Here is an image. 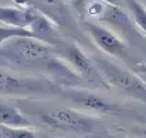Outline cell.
Returning <instances> with one entry per match:
<instances>
[{
	"label": "cell",
	"instance_id": "obj_3",
	"mask_svg": "<svg viewBox=\"0 0 146 138\" xmlns=\"http://www.w3.org/2000/svg\"><path fill=\"white\" fill-rule=\"evenodd\" d=\"M41 120L52 128L74 133H88L92 130V121L87 116L70 109H60L41 116Z\"/></svg>",
	"mask_w": 146,
	"mask_h": 138
},
{
	"label": "cell",
	"instance_id": "obj_12",
	"mask_svg": "<svg viewBox=\"0 0 146 138\" xmlns=\"http://www.w3.org/2000/svg\"><path fill=\"white\" fill-rule=\"evenodd\" d=\"M128 6L132 11L135 24L146 34V7L136 0H128Z\"/></svg>",
	"mask_w": 146,
	"mask_h": 138
},
{
	"label": "cell",
	"instance_id": "obj_4",
	"mask_svg": "<svg viewBox=\"0 0 146 138\" xmlns=\"http://www.w3.org/2000/svg\"><path fill=\"white\" fill-rule=\"evenodd\" d=\"M62 58L65 59L67 65H70V68H72L74 72L78 73L81 78L95 82L98 85H105V86L108 85L102 78V75L99 73L94 61L90 59L75 44L67 45L62 49Z\"/></svg>",
	"mask_w": 146,
	"mask_h": 138
},
{
	"label": "cell",
	"instance_id": "obj_16",
	"mask_svg": "<svg viewBox=\"0 0 146 138\" xmlns=\"http://www.w3.org/2000/svg\"><path fill=\"white\" fill-rule=\"evenodd\" d=\"M11 1L20 9H30L31 7V0H11Z\"/></svg>",
	"mask_w": 146,
	"mask_h": 138
},
{
	"label": "cell",
	"instance_id": "obj_9",
	"mask_svg": "<svg viewBox=\"0 0 146 138\" xmlns=\"http://www.w3.org/2000/svg\"><path fill=\"white\" fill-rule=\"evenodd\" d=\"M101 20H105V23H108L115 30V33H116V30L119 33H123V34H131L133 31V27L131 24L129 17L118 6L106 4V10H105L104 16L101 17Z\"/></svg>",
	"mask_w": 146,
	"mask_h": 138
},
{
	"label": "cell",
	"instance_id": "obj_10",
	"mask_svg": "<svg viewBox=\"0 0 146 138\" xmlns=\"http://www.w3.org/2000/svg\"><path fill=\"white\" fill-rule=\"evenodd\" d=\"M0 126L9 128H29L31 123L13 106L0 104Z\"/></svg>",
	"mask_w": 146,
	"mask_h": 138
},
{
	"label": "cell",
	"instance_id": "obj_13",
	"mask_svg": "<svg viewBox=\"0 0 146 138\" xmlns=\"http://www.w3.org/2000/svg\"><path fill=\"white\" fill-rule=\"evenodd\" d=\"M1 137L3 138H40L29 128H9L1 127Z\"/></svg>",
	"mask_w": 146,
	"mask_h": 138
},
{
	"label": "cell",
	"instance_id": "obj_20",
	"mask_svg": "<svg viewBox=\"0 0 146 138\" xmlns=\"http://www.w3.org/2000/svg\"><path fill=\"white\" fill-rule=\"evenodd\" d=\"M70 1H71L74 6H78V4H80L81 1H84V0H70Z\"/></svg>",
	"mask_w": 146,
	"mask_h": 138
},
{
	"label": "cell",
	"instance_id": "obj_17",
	"mask_svg": "<svg viewBox=\"0 0 146 138\" xmlns=\"http://www.w3.org/2000/svg\"><path fill=\"white\" fill-rule=\"evenodd\" d=\"M87 138H129V137H118V135H112V134H95V135H90Z\"/></svg>",
	"mask_w": 146,
	"mask_h": 138
},
{
	"label": "cell",
	"instance_id": "obj_8",
	"mask_svg": "<svg viewBox=\"0 0 146 138\" xmlns=\"http://www.w3.org/2000/svg\"><path fill=\"white\" fill-rule=\"evenodd\" d=\"M36 90H40L36 83L19 79L0 71V94H26Z\"/></svg>",
	"mask_w": 146,
	"mask_h": 138
},
{
	"label": "cell",
	"instance_id": "obj_2",
	"mask_svg": "<svg viewBox=\"0 0 146 138\" xmlns=\"http://www.w3.org/2000/svg\"><path fill=\"white\" fill-rule=\"evenodd\" d=\"M52 52V46L34 37H19L13 38L11 43L1 51V55L13 59H41Z\"/></svg>",
	"mask_w": 146,
	"mask_h": 138
},
{
	"label": "cell",
	"instance_id": "obj_18",
	"mask_svg": "<svg viewBox=\"0 0 146 138\" xmlns=\"http://www.w3.org/2000/svg\"><path fill=\"white\" fill-rule=\"evenodd\" d=\"M106 4H111V6H118V7H121V4H122V0H104Z\"/></svg>",
	"mask_w": 146,
	"mask_h": 138
},
{
	"label": "cell",
	"instance_id": "obj_6",
	"mask_svg": "<svg viewBox=\"0 0 146 138\" xmlns=\"http://www.w3.org/2000/svg\"><path fill=\"white\" fill-rule=\"evenodd\" d=\"M71 100L74 104H77L81 109H85L88 111H92L95 114H113L119 113L121 109L112 103H109L106 99L98 96L95 93L91 92H72Z\"/></svg>",
	"mask_w": 146,
	"mask_h": 138
},
{
	"label": "cell",
	"instance_id": "obj_11",
	"mask_svg": "<svg viewBox=\"0 0 146 138\" xmlns=\"http://www.w3.org/2000/svg\"><path fill=\"white\" fill-rule=\"evenodd\" d=\"M19 37H34V35L27 28H17V27L0 26V45L4 44V43H7L9 40L19 38Z\"/></svg>",
	"mask_w": 146,
	"mask_h": 138
},
{
	"label": "cell",
	"instance_id": "obj_15",
	"mask_svg": "<svg viewBox=\"0 0 146 138\" xmlns=\"http://www.w3.org/2000/svg\"><path fill=\"white\" fill-rule=\"evenodd\" d=\"M132 71L146 83V63H136V65H133Z\"/></svg>",
	"mask_w": 146,
	"mask_h": 138
},
{
	"label": "cell",
	"instance_id": "obj_7",
	"mask_svg": "<svg viewBox=\"0 0 146 138\" xmlns=\"http://www.w3.org/2000/svg\"><path fill=\"white\" fill-rule=\"evenodd\" d=\"M38 11L33 7L20 9V7H0V21L9 27L17 28H30L34 23Z\"/></svg>",
	"mask_w": 146,
	"mask_h": 138
},
{
	"label": "cell",
	"instance_id": "obj_19",
	"mask_svg": "<svg viewBox=\"0 0 146 138\" xmlns=\"http://www.w3.org/2000/svg\"><path fill=\"white\" fill-rule=\"evenodd\" d=\"M136 133H138L139 135H142L143 138H146V128H142V130H138Z\"/></svg>",
	"mask_w": 146,
	"mask_h": 138
},
{
	"label": "cell",
	"instance_id": "obj_14",
	"mask_svg": "<svg viewBox=\"0 0 146 138\" xmlns=\"http://www.w3.org/2000/svg\"><path fill=\"white\" fill-rule=\"evenodd\" d=\"M85 10H87L88 16L101 18L104 16L105 10H106V3H102V1H98V0H91L85 6Z\"/></svg>",
	"mask_w": 146,
	"mask_h": 138
},
{
	"label": "cell",
	"instance_id": "obj_22",
	"mask_svg": "<svg viewBox=\"0 0 146 138\" xmlns=\"http://www.w3.org/2000/svg\"><path fill=\"white\" fill-rule=\"evenodd\" d=\"M0 1H11V0H0Z\"/></svg>",
	"mask_w": 146,
	"mask_h": 138
},
{
	"label": "cell",
	"instance_id": "obj_5",
	"mask_svg": "<svg viewBox=\"0 0 146 138\" xmlns=\"http://www.w3.org/2000/svg\"><path fill=\"white\" fill-rule=\"evenodd\" d=\"M82 24L85 30L90 33L94 43L104 52L109 55H116V56H122L123 54H126L128 46L115 31H112L108 27L99 26L97 23H91V21H84Z\"/></svg>",
	"mask_w": 146,
	"mask_h": 138
},
{
	"label": "cell",
	"instance_id": "obj_1",
	"mask_svg": "<svg viewBox=\"0 0 146 138\" xmlns=\"http://www.w3.org/2000/svg\"><path fill=\"white\" fill-rule=\"evenodd\" d=\"M94 63L109 86L119 89L129 97L146 103V83L133 71H128L116 65L115 62L104 58H95Z\"/></svg>",
	"mask_w": 146,
	"mask_h": 138
},
{
	"label": "cell",
	"instance_id": "obj_21",
	"mask_svg": "<svg viewBox=\"0 0 146 138\" xmlns=\"http://www.w3.org/2000/svg\"><path fill=\"white\" fill-rule=\"evenodd\" d=\"M41 138H57V137H51V135H44V137H41Z\"/></svg>",
	"mask_w": 146,
	"mask_h": 138
}]
</instances>
